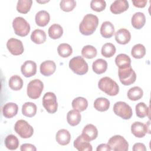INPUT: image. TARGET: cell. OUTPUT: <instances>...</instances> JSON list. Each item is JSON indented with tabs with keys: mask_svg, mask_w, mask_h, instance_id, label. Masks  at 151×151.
I'll use <instances>...</instances> for the list:
<instances>
[{
	"mask_svg": "<svg viewBox=\"0 0 151 151\" xmlns=\"http://www.w3.org/2000/svg\"><path fill=\"white\" fill-rule=\"evenodd\" d=\"M99 24L98 17L93 14H88L86 15L79 25L80 33L84 35L93 34L96 31Z\"/></svg>",
	"mask_w": 151,
	"mask_h": 151,
	"instance_id": "cell-1",
	"label": "cell"
},
{
	"mask_svg": "<svg viewBox=\"0 0 151 151\" xmlns=\"http://www.w3.org/2000/svg\"><path fill=\"white\" fill-rule=\"evenodd\" d=\"M98 87L100 90L110 96H116L119 91V87L117 83L109 77L100 78Z\"/></svg>",
	"mask_w": 151,
	"mask_h": 151,
	"instance_id": "cell-2",
	"label": "cell"
},
{
	"mask_svg": "<svg viewBox=\"0 0 151 151\" xmlns=\"http://www.w3.org/2000/svg\"><path fill=\"white\" fill-rule=\"evenodd\" d=\"M69 67L78 75H84L87 73L88 70L87 62L81 56H77L71 58L69 62Z\"/></svg>",
	"mask_w": 151,
	"mask_h": 151,
	"instance_id": "cell-3",
	"label": "cell"
},
{
	"mask_svg": "<svg viewBox=\"0 0 151 151\" xmlns=\"http://www.w3.org/2000/svg\"><path fill=\"white\" fill-rule=\"evenodd\" d=\"M12 27L16 35L20 37L27 36L30 31V25L22 17H16L12 21Z\"/></svg>",
	"mask_w": 151,
	"mask_h": 151,
	"instance_id": "cell-4",
	"label": "cell"
},
{
	"mask_svg": "<svg viewBox=\"0 0 151 151\" xmlns=\"http://www.w3.org/2000/svg\"><path fill=\"white\" fill-rule=\"evenodd\" d=\"M15 132L22 138L27 139L31 137L34 133L33 127L25 120H18L14 126Z\"/></svg>",
	"mask_w": 151,
	"mask_h": 151,
	"instance_id": "cell-5",
	"label": "cell"
},
{
	"mask_svg": "<svg viewBox=\"0 0 151 151\" xmlns=\"http://www.w3.org/2000/svg\"><path fill=\"white\" fill-rule=\"evenodd\" d=\"M118 75L120 82L124 86L133 84L136 80V74L131 66L125 68H119Z\"/></svg>",
	"mask_w": 151,
	"mask_h": 151,
	"instance_id": "cell-6",
	"label": "cell"
},
{
	"mask_svg": "<svg viewBox=\"0 0 151 151\" xmlns=\"http://www.w3.org/2000/svg\"><path fill=\"white\" fill-rule=\"evenodd\" d=\"M113 111L115 114L124 120L130 119L133 115L131 107L123 101L116 102L113 106Z\"/></svg>",
	"mask_w": 151,
	"mask_h": 151,
	"instance_id": "cell-7",
	"label": "cell"
},
{
	"mask_svg": "<svg viewBox=\"0 0 151 151\" xmlns=\"http://www.w3.org/2000/svg\"><path fill=\"white\" fill-rule=\"evenodd\" d=\"M107 144L114 151H127L129 143L126 140L120 135L112 136L109 140Z\"/></svg>",
	"mask_w": 151,
	"mask_h": 151,
	"instance_id": "cell-8",
	"label": "cell"
},
{
	"mask_svg": "<svg viewBox=\"0 0 151 151\" xmlns=\"http://www.w3.org/2000/svg\"><path fill=\"white\" fill-rule=\"evenodd\" d=\"M43 88V83L39 79H34L27 86V95L32 99H37L40 97Z\"/></svg>",
	"mask_w": 151,
	"mask_h": 151,
	"instance_id": "cell-9",
	"label": "cell"
},
{
	"mask_svg": "<svg viewBox=\"0 0 151 151\" xmlns=\"http://www.w3.org/2000/svg\"><path fill=\"white\" fill-rule=\"evenodd\" d=\"M42 105L48 113L51 114L55 113L58 108L55 94L52 92L46 93L42 98Z\"/></svg>",
	"mask_w": 151,
	"mask_h": 151,
	"instance_id": "cell-10",
	"label": "cell"
},
{
	"mask_svg": "<svg viewBox=\"0 0 151 151\" xmlns=\"http://www.w3.org/2000/svg\"><path fill=\"white\" fill-rule=\"evenodd\" d=\"M6 47L10 53L14 55H19L23 53L24 48L21 40L12 38L8 40Z\"/></svg>",
	"mask_w": 151,
	"mask_h": 151,
	"instance_id": "cell-11",
	"label": "cell"
},
{
	"mask_svg": "<svg viewBox=\"0 0 151 151\" xmlns=\"http://www.w3.org/2000/svg\"><path fill=\"white\" fill-rule=\"evenodd\" d=\"M149 127L142 122H136L131 125V132L136 137H143L148 132L150 133Z\"/></svg>",
	"mask_w": 151,
	"mask_h": 151,
	"instance_id": "cell-12",
	"label": "cell"
},
{
	"mask_svg": "<svg viewBox=\"0 0 151 151\" xmlns=\"http://www.w3.org/2000/svg\"><path fill=\"white\" fill-rule=\"evenodd\" d=\"M21 71L25 77H31L37 73V64L33 61H26L21 65Z\"/></svg>",
	"mask_w": 151,
	"mask_h": 151,
	"instance_id": "cell-13",
	"label": "cell"
},
{
	"mask_svg": "<svg viewBox=\"0 0 151 151\" xmlns=\"http://www.w3.org/2000/svg\"><path fill=\"white\" fill-rule=\"evenodd\" d=\"M129 7L126 0H116L110 5V11L114 14H119L126 11Z\"/></svg>",
	"mask_w": 151,
	"mask_h": 151,
	"instance_id": "cell-14",
	"label": "cell"
},
{
	"mask_svg": "<svg viewBox=\"0 0 151 151\" xmlns=\"http://www.w3.org/2000/svg\"><path fill=\"white\" fill-rule=\"evenodd\" d=\"M82 136L87 141L90 142L96 139L98 136V130L92 124H87L82 131Z\"/></svg>",
	"mask_w": 151,
	"mask_h": 151,
	"instance_id": "cell-15",
	"label": "cell"
},
{
	"mask_svg": "<svg viewBox=\"0 0 151 151\" xmlns=\"http://www.w3.org/2000/svg\"><path fill=\"white\" fill-rule=\"evenodd\" d=\"M55 63L51 60H46L42 62L40 66V70L41 74L44 76H50L55 71Z\"/></svg>",
	"mask_w": 151,
	"mask_h": 151,
	"instance_id": "cell-16",
	"label": "cell"
},
{
	"mask_svg": "<svg viewBox=\"0 0 151 151\" xmlns=\"http://www.w3.org/2000/svg\"><path fill=\"white\" fill-rule=\"evenodd\" d=\"M130 32L127 29L120 28L115 33V40L120 44H127L130 41Z\"/></svg>",
	"mask_w": 151,
	"mask_h": 151,
	"instance_id": "cell-17",
	"label": "cell"
},
{
	"mask_svg": "<svg viewBox=\"0 0 151 151\" xmlns=\"http://www.w3.org/2000/svg\"><path fill=\"white\" fill-rule=\"evenodd\" d=\"M73 145L74 147L79 151H91L93 150L91 145L81 134L74 140Z\"/></svg>",
	"mask_w": 151,
	"mask_h": 151,
	"instance_id": "cell-18",
	"label": "cell"
},
{
	"mask_svg": "<svg viewBox=\"0 0 151 151\" xmlns=\"http://www.w3.org/2000/svg\"><path fill=\"white\" fill-rule=\"evenodd\" d=\"M18 106L14 103H7L2 108L3 116L8 119L14 117L18 113Z\"/></svg>",
	"mask_w": 151,
	"mask_h": 151,
	"instance_id": "cell-19",
	"label": "cell"
},
{
	"mask_svg": "<svg viewBox=\"0 0 151 151\" xmlns=\"http://www.w3.org/2000/svg\"><path fill=\"white\" fill-rule=\"evenodd\" d=\"M55 139L57 143L60 145H67L70 142L71 134L67 130L60 129L56 133Z\"/></svg>",
	"mask_w": 151,
	"mask_h": 151,
	"instance_id": "cell-20",
	"label": "cell"
},
{
	"mask_svg": "<svg viewBox=\"0 0 151 151\" xmlns=\"http://www.w3.org/2000/svg\"><path fill=\"white\" fill-rule=\"evenodd\" d=\"M146 17L143 12H137L133 14L132 17L131 23L132 26L137 29H141L145 24Z\"/></svg>",
	"mask_w": 151,
	"mask_h": 151,
	"instance_id": "cell-21",
	"label": "cell"
},
{
	"mask_svg": "<svg viewBox=\"0 0 151 151\" xmlns=\"http://www.w3.org/2000/svg\"><path fill=\"white\" fill-rule=\"evenodd\" d=\"M100 34L105 38H111L114 34L113 24L108 21L103 22L100 27Z\"/></svg>",
	"mask_w": 151,
	"mask_h": 151,
	"instance_id": "cell-22",
	"label": "cell"
},
{
	"mask_svg": "<svg viewBox=\"0 0 151 151\" xmlns=\"http://www.w3.org/2000/svg\"><path fill=\"white\" fill-rule=\"evenodd\" d=\"M50 20L49 13L44 10H41L38 12L35 17V21L37 25L40 27L46 26Z\"/></svg>",
	"mask_w": 151,
	"mask_h": 151,
	"instance_id": "cell-23",
	"label": "cell"
},
{
	"mask_svg": "<svg viewBox=\"0 0 151 151\" xmlns=\"http://www.w3.org/2000/svg\"><path fill=\"white\" fill-rule=\"evenodd\" d=\"M81 114L80 111L73 109L70 110L67 114V120L68 123L71 126L78 125L81 121Z\"/></svg>",
	"mask_w": 151,
	"mask_h": 151,
	"instance_id": "cell-24",
	"label": "cell"
},
{
	"mask_svg": "<svg viewBox=\"0 0 151 151\" xmlns=\"http://www.w3.org/2000/svg\"><path fill=\"white\" fill-rule=\"evenodd\" d=\"M115 63L119 68H125L131 66V59L125 54H120L116 56Z\"/></svg>",
	"mask_w": 151,
	"mask_h": 151,
	"instance_id": "cell-25",
	"label": "cell"
},
{
	"mask_svg": "<svg viewBox=\"0 0 151 151\" xmlns=\"http://www.w3.org/2000/svg\"><path fill=\"white\" fill-rule=\"evenodd\" d=\"M92 68L94 72L96 74H103L107 68V63L106 60L102 58H99L93 63Z\"/></svg>",
	"mask_w": 151,
	"mask_h": 151,
	"instance_id": "cell-26",
	"label": "cell"
},
{
	"mask_svg": "<svg viewBox=\"0 0 151 151\" xmlns=\"http://www.w3.org/2000/svg\"><path fill=\"white\" fill-rule=\"evenodd\" d=\"M31 40L33 42L37 44H43L46 41V34L45 31L42 29H35L31 33Z\"/></svg>",
	"mask_w": 151,
	"mask_h": 151,
	"instance_id": "cell-27",
	"label": "cell"
},
{
	"mask_svg": "<svg viewBox=\"0 0 151 151\" xmlns=\"http://www.w3.org/2000/svg\"><path fill=\"white\" fill-rule=\"evenodd\" d=\"M37 106L32 102H26L22 106V113L26 117H32L36 114Z\"/></svg>",
	"mask_w": 151,
	"mask_h": 151,
	"instance_id": "cell-28",
	"label": "cell"
},
{
	"mask_svg": "<svg viewBox=\"0 0 151 151\" xmlns=\"http://www.w3.org/2000/svg\"><path fill=\"white\" fill-rule=\"evenodd\" d=\"M94 107L99 111H106L110 107V101L104 97L97 98L94 102Z\"/></svg>",
	"mask_w": 151,
	"mask_h": 151,
	"instance_id": "cell-29",
	"label": "cell"
},
{
	"mask_svg": "<svg viewBox=\"0 0 151 151\" xmlns=\"http://www.w3.org/2000/svg\"><path fill=\"white\" fill-rule=\"evenodd\" d=\"M71 106L74 109L78 111H83L87 108L88 101L83 97H78L73 100Z\"/></svg>",
	"mask_w": 151,
	"mask_h": 151,
	"instance_id": "cell-30",
	"label": "cell"
},
{
	"mask_svg": "<svg viewBox=\"0 0 151 151\" xmlns=\"http://www.w3.org/2000/svg\"><path fill=\"white\" fill-rule=\"evenodd\" d=\"M48 32L51 38L56 40L60 38L63 35V29L60 25L54 24L50 27Z\"/></svg>",
	"mask_w": 151,
	"mask_h": 151,
	"instance_id": "cell-31",
	"label": "cell"
},
{
	"mask_svg": "<svg viewBox=\"0 0 151 151\" xmlns=\"http://www.w3.org/2000/svg\"><path fill=\"white\" fill-rule=\"evenodd\" d=\"M9 87L14 91H18L23 86V80L18 75H14L10 77L8 81Z\"/></svg>",
	"mask_w": 151,
	"mask_h": 151,
	"instance_id": "cell-32",
	"label": "cell"
},
{
	"mask_svg": "<svg viewBox=\"0 0 151 151\" xmlns=\"http://www.w3.org/2000/svg\"><path fill=\"white\" fill-rule=\"evenodd\" d=\"M5 146L9 150H16L19 146V140L18 138L13 134L8 135L4 140Z\"/></svg>",
	"mask_w": 151,
	"mask_h": 151,
	"instance_id": "cell-33",
	"label": "cell"
},
{
	"mask_svg": "<svg viewBox=\"0 0 151 151\" xmlns=\"http://www.w3.org/2000/svg\"><path fill=\"white\" fill-rule=\"evenodd\" d=\"M143 94L142 89L138 86H134L130 88L127 92V97L129 99L132 101H137L140 99Z\"/></svg>",
	"mask_w": 151,
	"mask_h": 151,
	"instance_id": "cell-34",
	"label": "cell"
},
{
	"mask_svg": "<svg viewBox=\"0 0 151 151\" xmlns=\"http://www.w3.org/2000/svg\"><path fill=\"white\" fill-rule=\"evenodd\" d=\"M32 0H19L17 5V10L21 14H27L31 8Z\"/></svg>",
	"mask_w": 151,
	"mask_h": 151,
	"instance_id": "cell-35",
	"label": "cell"
},
{
	"mask_svg": "<svg viewBox=\"0 0 151 151\" xmlns=\"http://www.w3.org/2000/svg\"><path fill=\"white\" fill-rule=\"evenodd\" d=\"M146 54V48L145 46L141 44L134 45L131 50V55L133 57L137 59L143 58Z\"/></svg>",
	"mask_w": 151,
	"mask_h": 151,
	"instance_id": "cell-36",
	"label": "cell"
},
{
	"mask_svg": "<svg viewBox=\"0 0 151 151\" xmlns=\"http://www.w3.org/2000/svg\"><path fill=\"white\" fill-rule=\"evenodd\" d=\"M57 52L60 56L63 58H67L71 55L73 49L70 45L67 43L60 44L57 47Z\"/></svg>",
	"mask_w": 151,
	"mask_h": 151,
	"instance_id": "cell-37",
	"label": "cell"
},
{
	"mask_svg": "<svg viewBox=\"0 0 151 151\" xmlns=\"http://www.w3.org/2000/svg\"><path fill=\"white\" fill-rule=\"evenodd\" d=\"M116 47L114 44L107 42L104 44L102 47L101 50V55L106 58H110L114 55V54L116 53Z\"/></svg>",
	"mask_w": 151,
	"mask_h": 151,
	"instance_id": "cell-38",
	"label": "cell"
},
{
	"mask_svg": "<svg viewBox=\"0 0 151 151\" xmlns=\"http://www.w3.org/2000/svg\"><path fill=\"white\" fill-rule=\"evenodd\" d=\"M136 116L139 118H143L149 116V109L145 103L140 102L136 104L135 107Z\"/></svg>",
	"mask_w": 151,
	"mask_h": 151,
	"instance_id": "cell-39",
	"label": "cell"
},
{
	"mask_svg": "<svg viewBox=\"0 0 151 151\" xmlns=\"http://www.w3.org/2000/svg\"><path fill=\"white\" fill-rule=\"evenodd\" d=\"M97 54V51L96 48L90 45L84 46L81 50V54L83 57L88 59H91L96 57Z\"/></svg>",
	"mask_w": 151,
	"mask_h": 151,
	"instance_id": "cell-40",
	"label": "cell"
},
{
	"mask_svg": "<svg viewBox=\"0 0 151 151\" xmlns=\"http://www.w3.org/2000/svg\"><path fill=\"white\" fill-rule=\"evenodd\" d=\"M60 6L63 11L70 12L76 7V2L74 0H62L60 1Z\"/></svg>",
	"mask_w": 151,
	"mask_h": 151,
	"instance_id": "cell-41",
	"label": "cell"
},
{
	"mask_svg": "<svg viewBox=\"0 0 151 151\" xmlns=\"http://www.w3.org/2000/svg\"><path fill=\"white\" fill-rule=\"evenodd\" d=\"M106 6V3L103 0H92L90 2V8L96 12L103 11Z\"/></svg>",
	"mask_w": 151,
	"mask_h": 151,
	"instance_id": "cell-42",
	"label": "cell"
},
{
	"mask_svg": "<svg viewBox=\"0 0 151 151\" xmlns=\"http://www.w3.org/2000/svg\"><path fill=\"white\" fill-rule=\"evenodd\" d=\"M20 150L21 151H35L37 150L35 146L30 143H24L22 144L20 147Z\"/></svg>",
	"mask_w": 151,
	"mask_h": 151,
	"instance_id": "cell-43",
	"label": "cell"
},
{
	"mask_svg": "<svg viewBox=\"0 0 151 151\" xmlns=\"http://www.w3.org/2000/svg\"><path fill=\"white\" fill-rule=\"evenodd\" d=\"M132 3L137 8H144L147 4V0H134Z\"/></svg>",
	"mask_w": 151,
	"mask_h": 151,
	"instance_id": "cell-44",
	"label": "cell"
},
{
	"mask_svg": "<svg viewBox=\"0 0 151 151\" xmlns=\"http://www.w3.org/2000/svg\"><path fill=\"white\" fill-rule=\"evenodd\" d=\"M133 151L140 150V151H146V147L143 143H136L133 146L132 148Z\"/></svg>",
	"mask_w": 151,
	"mask_h": 151,
	"instance_id": "cell-45",
	"label": "cell"
},
{
	"mask_svg": "<svg viewBox=\"0 0 151 151\" xmlns=\"http://www.w3.org/2000/svg\"><path fill=\"white\" fill-rule=\"evenodd\" d=\"M96 150L97 151H110L111 148L108 144L102 143V144L99 145L97 146Z\"/></svg>",
	"mask_w": 151,
	"mask_h": 151,
	"instance_id": "cell-46",
	"label": "cell"
},
{
	"mask_svg": "<svg viewBox=\"0 0 151 151\" xmlns=\"http://www.w3.org/2000/svg\"><path fill=\"white\" fill-rule=\"evenodd\" d=\"M49 1H45V2H44V1H42V2H40V1H37V2H38V3H45V2H48Z\"/></svg>",
	"mask_w": 151,
	"mask_h": 151,
	"instance_id": "cell-47",
	"label": "cell"
}]
</instances>
